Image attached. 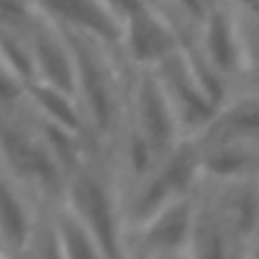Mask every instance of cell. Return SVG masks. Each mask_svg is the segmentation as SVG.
Listing matches in <instances>:
<instances>
[{
	"label": "cell",
	"instance_id": "6da1fadb",
	"mask_svg": "<svg viewBox=\"0 0 259 259\" xmlns=\"http://www.w3.org/2000/svg\"><path fill=\"white\" fill-rule=\"evenodd\" d=\"M142 259H200V253L192 239L182 237L154 245L152 249L146 251Z\"/></svg>",
	"mask_w": 259,
	"mask_h": 259
}]
</instances>
